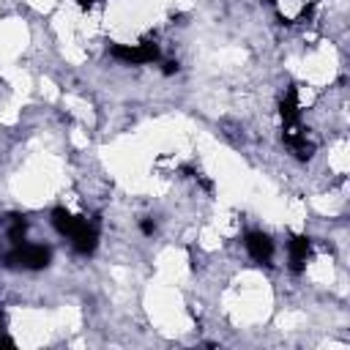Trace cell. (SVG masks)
Returning a JSON list of instances; mask_svg holds the SVG:
<instances>
[{
	"label": "cell",
	"instance_id": "11",
	"mask_svg": "<svg viewBox=\"0 0 350 350\" xmlns=\"http://www.w3.org/2000/svg\"><path fill=\"white\" fill-rule=\"evenodd\" d=\"M0 347H11V350H14V347H16V342H14L8 334H3V331H0Z\"/></svg>",
	"mask_w": 350,
	"mask_h": 350
},
{
	"label": "cell",
	"instance_id": "7",
	"mask_svg": "<svg viewBox=\"0 0 350 350\" xmlns=\"http://www.w3.org/2000/svg\"><path fill=\"white\" fill-rule=\"evenodd\" d=\"M25 235H27V219L19 213H8L5 216V238L11 243H22Z\"/></svg>",
	"mask_w": 350,
	"mask_h": 350
},
{
	"label": "cell",
	"instance_id": "2",
	"mask_svg": "<svg viewBox=\"0 0 350 350\" xmlns=\"http://www.w3.org/2000/svg\"><path fill=\"white\" fill-rule=\"evenodd\" d=\"M109 55L120 63H131V66H148L156 63L161 49L156 41H139V44H112Z\"/></svg>",
	"mask_w": 350,
	"mask_h": 350
},
{
	"label": "cell",
	"instance_id": "3",
	"mask_svg": "<svg viewBox=\"0 0 350 350\" xmlns=\"http://www.w3.org/2000/svg\"><path fill=\"white\" fill-rule=\"evenodd\" d=\"M243 246H246V252H249V257H252L254 262H260V265H271V260H273V241H271L265 232H260V230L246 232Z\"/></svg>",
	"mask_w": 350,
	"mask_h": 350
},
{
	"label": "cell",
	"instance_id": "5",
	"mask_svg": "<svg viewBox=\"0 0 350 350\" xmlns=\"http://www.w3.org/2000/svg\"><path fill=\"white\" fill-rule=\"evenodd\" d=\"M71 246H74V252L77 254H93L96 252V246H98V221L96 219H85V224L79 227V232L77 235H71Z\"/></svg>",
	"mask_w": 350,
	"mask_h": 350
},
{
	"label": "cell",
	"instance_id": "8",
	"mask_svg": "<svg viewBox=\"0 0 350 350\" xmlns=\"http://www.w3.org/2000/svg\"><path fill=\"white\" fill-rule=\"evenodd\" d=\"M178 60H164V66H161V71L167 74V77H172V74H178Z\"/></svg>",
	"mask_w": 350,
	"mask_h": 350
},
{
	"label": "cell",
	"instance_id": "6",
	"mask_svg": "<svg viewBox=\"0 0 350 350\" xmlns=\"http://www.w3.org/2000/svg\"><path fill=\"white\" fill-rule=\"evenodd\" d=\"M49 221H52V227H55L60 235H66V238L77 235V232H79V227L85 224V219L74 216V213H71V211H66V208H52Z\"/></svg>",
	"mask_w": 350,
	"mask_h": 350
},
{
	"label": "cell",
	"instance_id": "9",
	"mask_svg": "<svg viewBox=\"0 0 350 350\" xmlns=\"http://www.w3.org/2000/svg\"><path fill=\"white\" fill-rule=\"evenodd\" d=\"M139 230H142L145 235H153V232H156V221H153V219H142V221H139Z\"/></svg>",
	"mask_w": 350,
	"mask_h": 350
},
{
	"label": "cell",
	"instance_id": "1",
	"mask_svg": "<svg viewBox=\"0 0 350 350\" xmlns=\"http://www.w3.org/2000/svg\"><path fill=\"white\" fill-rule=\"evenodd\" d=\"M52 262V249L44 243H11L5 252V265L8 268H22V271H41Z\"/></svg>",
	"mask_w": 350,
	"mask_h": 350
},
{
	"label": "cell",
	"instance_id": "10",
	"mask_svg": "<svg viewBox=\"0 0 350 350\" xmlns=\"http://www.w3.org/2000/svg\"><path fill=\"white\" fill-rule=\"evenodd\" d=\"M77 5H79L82 11H93V8L101 5V0H77Z\"/></svg>",
	"mask_w": 350,
	"mask_h": 350
},
{
	"label": "cell",
	"instance_id": "12",
	"mask_svg": "<svg viewBox=\"0 0 350 350\" xmlns=\"http://www.w3.org/2000/svg\"><path fill=\"white\" fill-rule=\"evenodd\" d=\"M268 3H271V5H273V3H276V0H268Z\"/></svg>",
	"mask_w": 350,
	"mask_h": 350
},
{
	"label": "cell",
	"instance_id": "4",
	"mask_svg": "<svg viewBox=\"0 0 350 350\" xmlns=\"http://www.w3.org/2000/svg\"><path fill=\"white\" fill-rule=\"evenodd\" d=\"M312 257V241L309 235H293L290 243H287V262H290V271L293 273H301L306 268Z\"/></svg>",
	"mask_w": 350,
	"mask_h": 350
}]
</instances>
